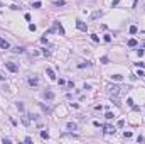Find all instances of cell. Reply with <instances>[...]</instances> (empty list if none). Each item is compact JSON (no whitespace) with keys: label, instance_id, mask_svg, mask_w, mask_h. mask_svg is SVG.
I'll return each instance as SVG.
<instances>
[{"label":"cell","instance_id":"obj_1","mask_svg":"<svg viewBox=\"0 0 145 144\" xmlns=\"http://www.w3.org/2000/svg\"><path fill=\"white\" fill-rule=\"evenodd\" d=\"M52 32H59L61 36H64V29H63V26L56 20V22H52V29H51Z\"/></svg>","mask_w":145,"mask_h":144},{"label":"cell","instance_id":"obj_2","mask_svg":"<svg viewBox=\"0 0 145 144\" xmlns=\"http://www.w3.org/2000/svg\"><path fill=\"white\" fill-rule=\"evenodd\" d=\"M108 90H110V93H111L113 97H118V95H120V92H121V88H120L118 85H111Z\"/></svg>","mask_w":145,"mask_h":144},{"label":"cell","instance_id":"obj_3","mask_svg":"<svg viewBox=\"0 0 145 144\" xmlns=\"http://www.w3.org/2000/svg\"><path fill=\"white\" fill-rule=\"evenodd\" d=\"M76 27H78L79 31H83V32H86V31H88V26H86L83 20H79V19L76 20Z\"/></svg>","mask_w":145,"mask_h":144},{"label":"cell","instance_id":"obj_4","mask_svg":"<svg viewBox=\"0 0 145 144\" xmlns=\"http://www.w3.org/2000/svg\"><path fill=\"white\" fill-rule=\"evenodd\" d=\"M5 66H7V70H8V71H12V73H15L17 70H19V66H17L15 63H5Z\"/></svg>","mask_w":145,"mask_h":144},{"label":"cell","instance_id":"obj_5","mask_svg":"<svg viewBox=\"0 0 145 144\" xmlns=\"http://www.w3.org/2000/svg\"><path fill=\"white\" fill-rule=\"evenodd\" d=\"M27 81H29V85H31V86H37V85H39V80H37V76H31Z\"/></svg>","mask_w":145,"mask_h":144},{"label":"cell","instance_id":"obj_6","mask_svg":"<svg viewBox=\"0 0 145 144\" xmlns=\"http://www.w3.org/2000/svg\"><path fill=\"white\" fill-rule=\"evenodd\" d=\"M0 48H2V49H8V48H10L8 41H5L3 37H0Z\"/></svg>","mask_w":145,"mask_h":144},{"label":"cell","instance_id":"obj_7","mask_svg":"<svg viewBox=\"0 0 145 144\" xmlns=\"http://www.w3.org/2000/svg\"><path fill=\"white\" fill-rule=\"evenodd\" d=\"M46 73H47V76H49L51 80H56V73H54L52 68H46Z\"/></svg>","mask_w":145,"mask_h":144},{"label":"cell","instance_id":"obj_8","mask_svg":"<svg viewBox=\"0 0 145 144\" xmlns=\"http://www.w3.org/2000/svg\"><path fill=\"white\" fill-rule=\"evenodd\" d=\"M103 129L106 134H115V127H111V125H103Z\"/></svg>","mask_w":145,"mask_h":144},{"label":"cell","instance_id":"obj_9","mask_svg":"<svg viewBox=\"0 0 145 144\" xmlns=\"http://www.w3.org/2000/svg\"><path fill=\"white\" fill-rule=\"evenodd\" d=\"M66 129H68V131H76V129H78V125H76V124H74V122H68V125H66Z\"/></svg>","mask_w":145,"mask_h":144},{"label":"cell","instance_id":"obj_10","mask_svg":"<svg viewBox=\"0 0 145 144\" xmlns=\"http://www.w3.org/2000/svg\"><path fill=\"white\" fill-rule=\"evenodd\" d=\"M44 98H47V100H52V98H54V93H52L51 90H47V92L44 93Z\"/></svg>","mask_w":145,"mask_h":144},{"label":"cell","instance_id":"obj_11","mask_svg":"<svg viewBox=\"0 0 145 144\" xmlns=\"http://www.w3.org/2000/svg\"><path fill=\"white\" fill-rule=\"evenodd\" d=\"M52 3H54L56 7H64V5H66V2H64V0H54Z\"/></svg>","mask_w":145,"mask_h":144},{"label":"cell","instance_id":"obj_12","mask_svg":"<svg viewBox=\"0 0 145 144\" xmlns=\"http://www.w3.org/2000/svg\"><path fill=\"white\" fill-rule=\"evenodd\" d=\"M101 15H103V12H101V10H96V12H93L91 19H98V17H101Z\"/></svg>","mask_w":145,"mask_h":144},{"label":"cell","instance_id":"obj_13","mask_svg":"<svg viewBox=\"0 0 145 144\" xmlns=\"http://www.w3.org/2000/svg\"><path fill=\"white\" fill-rule=\"evenodd\" d=\"M111 102H113L116 107H120V105H121V104H120V98H118V97H113V95H111Z\"/></svg>","mask_w":145,"mask_h":144},{"label":"cell","instance_id":"obj_14","mask_svg":"<svg viewBox=\"0 0 145 144\" xmlns=\"http://www.w3.org/2000/svg\"><path fill=\"white\" fill-rule=\"evenodd\" d=\"M22 124H24V125H29V124H31V119H29V115H24V117H22Z\"/></svg>","mask_w":145,"mask_h":144},{"label":"cell","instance_id":"obj_15","mask_svg":"<svg viewBox=\"0 0 145 144\" xmlns=\"http://www.w3.org/2000/svg\"><path fill=\"white\" fill-rule=\"evenodd\" d=\"M137 44H138V42H137V39H130V41H128V46H130V48H135Z\"/></svg>","mask_w":145,"mask_h":144},{"label":"cell","instance_id":"obj_16","mask_svg":"<svg viewBox=\"0 0 145 144\" xmlns=\"http://www.w3.org/2000/svg\"><path fill=\"white\" fill-rule=\"evenodd\" d=\"M111 78H113L115 81H121V80H123V76H121V75H113Z\"/></svg>","mask_w":145,"mask_h":144},{"label":"cell","instance_id":"obj_17","mask_svg":"<svg viewBox=\"0 0 145 144\" xmlns=\"http://www.w3.org/2000/svg\"><path fill=\"white\" fill-rule=\"evenodd\" d=\"M17 108H19V112H24V104L22 102H17Z\"/></svg>","mask_w":145,"mask_h":144},{"label":"cell","instance_id":"obj_18","mask_svg":"<svg viewBox=\"0 0 145 144\" xmlns=\"http://www.w3.org/2000/svg\"><path fill=\"white\" fill-rule=\"evenodd\" d=\"M12 51H14V53H24V48H19V46H17V48H14Z\"/></svg>","mask_w":145,"mask_h":144},{"label":"cell","instance_id":"obj_19","mask_svg":"<svg viewBox=\"0 0 145 144\" xmlns=\"http://www.w3.org/2000/svg\"><path fill=\"white\" fill-rule=\"evenodd\" d=\"M137 31H138V29H137V26H132V27H130V34H135Z\"/></svg>","mask_w":145,"mask_h":144},{"label":"cell","instance_id":"obj_20","mask_svg":"<svg viewBox=\"0 0 145 144\" xmlns=\"http://www.w3.org/2000/svg\"><path fill=\"white\" fill-rule=\"evenodd\" d=\"M40 137H42V139H47V137H49V134H47L46 131H42V132H40Z\"/></svg>","mask_w":145,"mask_h":144},{"label":"cell","instance_id":"obj_21","mask_svg":"<svg viewBox=\"0 0 145 144\" xmlns=\"http://www.w3.org/2000/svg\"><path fill=\"white\" fill-rule=\"evenodd\" d=\"M105 117H106V119H108V120H111V119H113V117H115V115H113V114H111V112H106V115H105Z\"/></svg>","mask_w":145,"mask_h":144},{"label":"cell","instance_id":"obj_22","mask_svg":"<svg viewBox=\"0 0 145 144\" xmlns=\"http://www.w3.org/2000/svg\"><path fill=\"white\" fill-rule=\"evenodd\" d=\"M84 66H89V63L86 61V63H79V65H78V68H84Z\"/></svg>","mask_w":145,"mask_h":144},{"label":"cell","instance_id":"obj_23","mask_svg":"<svg viewBox=\"0 0 145 144\" xmlns=\"http://www.w3.org/2000/svg\"><path fill=\"white\" fill-rule=\"evenodd\" d=\"M32 7H34V9H40V2H34Z\"/></svg>","mask_w":145,"mask_h":144},{"label":"cell","instance_id":"obj_24","mask_svg":"<svg viewBox=\"0 0 145 144\" xmlns=\"http://www.w3.org/2000/svg\"><path fill=\"white\" fill-rule=\"evenodd\" d=\"M91 39H93V41H95V42H98V41H100V37L96 36V34H91Z\"/></svg>","mask_w":145,"mask_h":144},{"label":"cell","instance_id":"obj_25","mask_svg":"<svg viewBox=\"0 0 145 144\" xmlns=\"http://www.w3.org/2000/svg\"><path fill=\"white\" fill-rule=\"evenodd\" d=\"M125 125V120H118V124H116V127H123Z\"/></svg>","mask_w":145,"mask_h":144},{"label":"cell","instance_id":"obj_26","mask_svg":"<svg viewBox=\"0 0 145 144\" xmlns=\"http://www.w3.org/2000/svg\"><path fill=\"white\" fill-rule=\"evenodd\" d=\"M40 107H42V110H44V112H46V114H49V112H51V110H49V108L46 107V105H42V104H40Z\"/></svg>","mask_w":145,"mask_h":144},{"label":"cell","instance_id":"obj_27","mask_svg":"<svg viewBox=\"0 0 145 144\" xmlns=\"http://www.w3.org/2000/svg\"><path fill=\"white\" fill-rule=\"evenodd\" d=\"M137 141H138V143H145V137H144V136H138Z\"/></svg>","mask_w":145,"mask_h":144},{"label":"cell","instance_id":"obj_28","mask_svg":"<svg viewBox=\"0 0 145 144\" xmlns=\"http://www.w3.org/2000/svg\"><path fill=\"white\" fill-rule=\"evenodd\" d=\"M42 54H44V56H49V54H51V51H49V49H44V51H42Z\"/></svg>","mask_w":145,"mask_h":144},{"label":"cell","instance_id":"obj_29","mask_svg":"<svg viewBox=\"0 0 145 144\" xmlns=\"http://www.w3.org/2000/svg\"><path fill=\"white\" fill-rule=\"evenodd\" d=\"M2 143H3V144H10V139H8V137H3V141H2Z\"/></svg>","mask_w":145,"mask_h":144},{"label":"cell","instance_id":"obj_30","mask_svg":"<svg viewBox=\"0 0 145 144\" xmlns=\"http://www.w3.org/2000/svg\"><path fill=\"white\" fill-rule=\"evenodd\" d=\"M29 31H32V32H34V31H36V26H34V24H31V26H29Z\"/></svg>","mask_w":145,"mask_h":144},{"label":"cell","instance_id":"obj_31","mask_svg":"<svg viewBox=\"0 0 145 144\" xmlns=\"http://www.w3.org/2000/svg\"><path fill=\"white\" fill-rule=\"evenodd\" d=\"M127 104H128L130 107H133V100H132V98H128V100H127Z\"/></svg>","mask_w":145,"mask_h":144},{"label":"cell","instance_id":"obj_32","mask_svg":"<svg viewBox=\"0 0 145 144\" xmlns=\"http://www.w3.org/2000/svg\"><path fill=\"white\" fill-rule=\"evenodd\" d=\"M118 2H120V0H113V2H111V7H116V5H118Z\"/></svg>","mask_w":145,"mask_h":144},{"label":"cell","instance_id":"obj_33","mask_svg":"<svg viewBox=\"0 0 145 144\" xmlns=\"http://www.w3.org/2000/svg\"><path fill=\"white\" fill-rule=\"evenodd\" d=\"M111 41V36H105V42H110Z\"/></svg>","mask_w":145,"mask_h":144},{"label":"cell","instance_id":"obj_34","mask_svg":"<svg viewBox=\"0 0 145 144\" xmlns=\"http://www.w3.org/2000/svg\"><path fill=\"white\" fill-rule=\"evenodd\" d=\"M0 80H5V76H3V75H2V73H0Z\"/></svg>","mask_w":145,"mask_h":144},{"label":"cell","instance_id":"obj_35","mask_svg":"<svg viewBox=\"0 0 145 144\" xmlns=\"http://www.w3.org/2000/svg\"><path fill=\"white\" fill-rule=\"evenodd\" d=\"M2 5H3V3H2V2H0V7H2Z\"/></svg>","mask_w":145,"mask_h":144},{"label":"cell","instance_id":"obj_36","mask_svg":"<svg viewBox=\"0 0 145 144\" xmlns=\"http://www.w3.org/2000/svg\"><path fill=\"white\" fill-rule=\"evenodd\" d=\"M144 78H145V73H144Z\"/></svg>","mask_w":145,"mask_h":144}]
</instances>
